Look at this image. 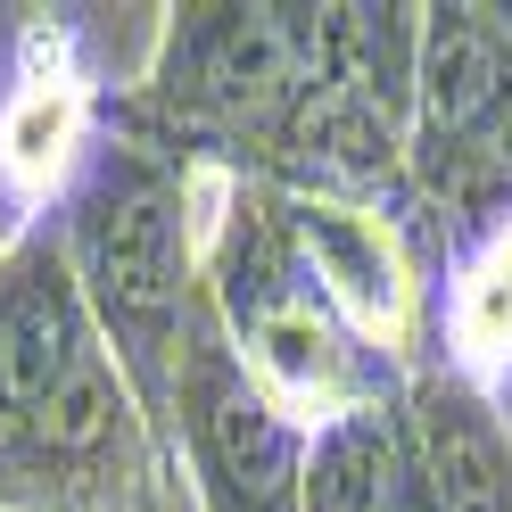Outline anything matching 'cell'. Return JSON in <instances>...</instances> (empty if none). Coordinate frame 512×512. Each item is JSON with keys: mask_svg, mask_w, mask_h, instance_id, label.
I'll return each instance as SVG.
<instances>
[{"mask_svg": "<svg viewBox=\"0 0 512 512\" xmlns=\"http://www.w3.org/2000/svg\"><path fill=\"white\" fill-rule=\"evenodd\" d=\"M413 83V0H174L116 133L223 182L405 215Z\"/></svg>", "mask_w": 512, "mask_h": 512, "instance_id": "1", "label": "cell"}, {"mask_svg": "<svg viewBox=\"0 0 512 512\" xmlns=\"http://www.w3.org/2000/svg\"><path fill=\"white\" fill-rule=\"evenodd\" d=\"M174 446L91 314L58 223L0 232V512H166Z\"/></svg>", "mask_w": 512, "mask_h": 512, "instance_id": "2", "label": "cell"}, {"mask_svg": "<svg viewBox=\"0 0 512 512\" xmlns=\"http://www.w3.org/2000/svg\"><path fill=\"white\" fill-rule=\"evenodd\" d=\"M199 306L256 372V389L290 405L306 430H331L364 405H389L413 372L339 314L323 273L306 265L273 190L207 174V240H199Z\"/></svg>", "mask_w": 512, "mask_h": 512, "instance_id": "3", "label": "cell"}, {"mask_svg": "<svg viewBox=\"0 0 512 512\" xmlns=\"http://www.w3.org/2000/svg\"><path fill=\"white\" fill-rule=\"evenodd\" d=\"M58 240H67V265L83 281L91 314H100L116 364L133 372L141 405L166 422L174 364H182L190 314H199L207 174L133 133H108L100 166L58 207Z\"/></svg>", "mask_w": 512, "mask_h": 512, "instance_id": "4", "label": "cell"}, {"mask_svg": "<svg viewBox=\"0 0 512 512\" xmlns=\"http://www.w3.org/2000/svg\"><path fill=\"white\" fill-rule=\"evenodd\" d=\"M488 215H512V0H446L422 9L405 223L446 240Z\"/></svg>", "mask_w": 512, "mask_h": 512, "instance_id": "5", "label": "cell"}, {"mask_svg": "<svg viewBox=\"0 0 512 512\" xmlns=\"http://www.w3.org/2000/svg\"><path fill=\"white\" fill-rule=\"evenodd\" d=\"M166 446H174V479L199 512H306L314 430L256 389V372L207 323V306L190 314V339L174 364Z\"/></svg>", "mask_w": 512, "mask_h": 512, "instance_id": "6", "label": "cell"}, {"mask_svg": "<svg viewBox=\"0 0 512 512\" xmlns=\"http://www.w3.org/2000/svg\"><path fill=\"white\" fill-rule=\"evenodd\" d=\"M116 133V83L67 9H17L0 50V207L17 223H58L75 182Z\"/></svg>", "mask_w": 512, "mask_h": 512, "instance_id": "7", "label": "cell"}, {"mask_svg": "<svg viewBox=\"0 0 512 512\" xmlns=\"http://www.w3.org/2000/svg\"><path fill=\"white\" fill-rule=\"evenodd\" d=\"M306 265L323 290L397 372L430 364V248L397 207H356V199H306V190H273Z\"/></svg>", "mask_w": 512, "mask_h": 512, "instance_id": "8", "label": "cell"}, {"mask_svg": "<svg viewBox=\"0 0 512 512\" xmlns=\"http://www.w3.org/2000/svg\"><path fill=\"white\" fill-rule=\"evenodd\" d=\"M430 248V364L512 422V215L463 223Z\"/></svg>", "mask_w": 512, "mask_h": 512, "instance_id": "9", "label": "cell"}, {"mask_svg": "<svg viewBox=\"0 0 512 512\" xmlns=\"http://www.w3.org/2000/svg\"><path fill=\"white\" fill-rule=\"evenodd\" d=\"M397 422L430 512H512V422L479 389L422 364L397 397Z\"/></svg>", "mask_w": 512, "mask_h": 512, "instance_id": "10", "label": "cell"}, {"mask_svg": "<svg viewBox=\"0 0 512 512\" xmlns=\"http://www.w3.org/2000/svg\"><path fill=\"white\" fill-rule=\"evenodd\" d=\"M397 397L347 413V422H331V430H314L306 512H430L422 471H413V446H405V422H397Z\"/></svg>", "mask_w": 512, "mask_h": 512, "instance_id": "11", "label": "cell"}]
</instances>
